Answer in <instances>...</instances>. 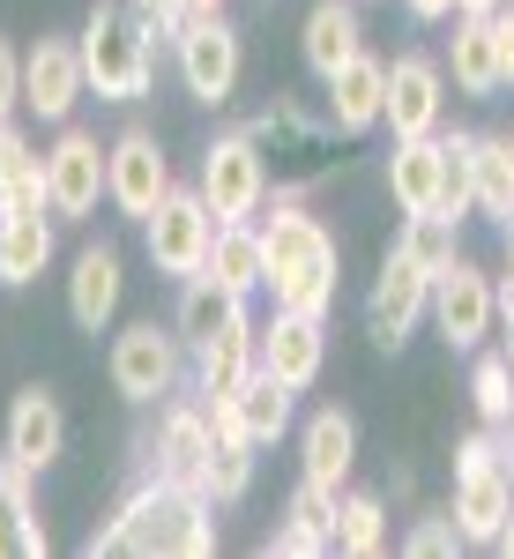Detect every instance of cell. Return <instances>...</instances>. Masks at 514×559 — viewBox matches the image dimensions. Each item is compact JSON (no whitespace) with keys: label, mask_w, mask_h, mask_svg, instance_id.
<instances>
[{"label":"cell","mask_w":514,"mask_h":559,"mask_svg":"<svg viewBox=\"0 0 514 559\" xmlns=\"http://www.w3.org/2000/svg\"><path fill=\"white\" fill-rule=\"evenodd\" d=\"M477 216L514 224V157H507V134H477Z\"/></svg>","instance_id":"obj_34"},{"label":"cell","mask_w":514,"mask_h":559,"mask_svg":"<svg viewBox=\"0 0 514 559\" xmlns=\"http://www.w3.org/2000/svg\"><path fill=\"white\" fill-rule=\"evenodd\" d=\"M89 552H128V559H210L216 552V500H202L194 485L150 477L120 500V515L89 537Z\"/></svg>","instance_id":"obj_1"},{"label":"cell","mask_w":514,"mask_h":559,"mask_svg":"<svg viewBox=\"0 0 514 559\" xmlns=\"http://www.w3.org/2000/svg\"><path fill=\"white\" fill-rule=\"evenodd\" d=\"M381 112H387V60L350 52L336 75H328V128L366 134V128H381Z\"/></svg>","instance_id":"obj_18"},{"label":"cell","mask_w":514,"mask_h":559,"mask_svg":"<svg viewBox=\"0 0 514 559\" xmlns=\"http://www.w3.org/2000/svg\"><path fill=\"white\" fill-rule=\"evenodd\" d=\"M239 313H247V299H231L210 269H202V276H187V284H179V313H171V329H179V344H187V350H202L216 329H231Z\"/></svg>","instance_id":"obj_25"},{"label":"cell","mask_w":514,"mask_h":559,"mask_svg":"<svg viewBox=\"0 0 514 559\" xmlns=\"http://www.w3.org/2000/svg\"><path fill=\"white\" fill-rule=\"evenodd\" d=\"M500 552H507V559H514V522H507V530H500Z\"/></svg>","instance_id":"obj_45"},{"label":"cell","mask_w":514,"mask_h":559,"mask_svg":"<svg viewBox=\"0 0 514 559\" xmlns=\"http://www.w3.org/2000/svg\"><path fill=\"white\" fill-rule=\"evenodd\" d=\"M261 261H268V299L291 313H328L336 299V231L321 216H306L299 202L261 224Z\"/></svg>","instance_id":"obj_2"},{"label":"cell","mask_w":514,"mask_h":559,"mask_svg":"<svg viewBox=\"0 0 514 559\" xmlns=\"http://www.w3.org/2000/svg\"><path fill=\"white\" fill-rule=\"evenodd\" d=\"M83 90H89V83H83V45L38 38V52L23 60V105H31L38 120H68Z\"/></svg>","instance_id":"obj_17"},{"label":"cell","mask_w":514,"mask_h":559,"mask_svg":"<svg viewBox=\"0 0 514 559\" xmlns=\"http://www.w3.org/2000/svg\"><path fill=\"white\" fill-rule=\"evenodd\" d=\"M500 321H507V344H514V276L500 284Z\"/></svg>","instance_id":"obj_42"},{"label":"cell","mask_w":514,"mask_h":559,"mask_svg":"<svg viewBox=\"0 0 514 559\" xmlns=\"http://www.w3.org/2000/svg\"><path fill=\"white\" fill-rule=\"evenodd\" d=\"M477 210V134H440V216L463 224Z\"/></svg>","instance_id":"obj_32"},{"label":"cell","mask_w":514,"mask_h":559,"mask_svg":"<svg viewBox=\"0 0 514 559\" xmlns=\"http://www.w3.org/2000/svg\"><path fill=\"white\" fill-rule=\"evenodd\" d=\"M187 15H224V0H179Z\"/></svg>","instance_id":"obj_44"},{"label":"cell","mask_w":514,"mask_h":559,"mask_svg":"<svg viewBox=\"0 0 514 559\" xmlns=\"http://www.w3.org/2000/svg\"><path fill=\"white\" fill-rule=\"evenodd\" d=\"M291 395L299 388H284L276 373H247V381L231 388V403H239V426H247V440L254 448H268V440H284V426H291Z\"/></svg>","instance_id":"obj_30"},{"label":"cell","mask_w":514,"mask_h":559,"mask_svg":"<svg viewBox=\"0 0 514 559\" xmlns=\"http://www.w3.org/2000/svg\"><path fill=\"white\" fill-rule=\"evenodd\" d=\"M45 179H52V210L60 216H89L105 202V150H97V134L68 128L45 150Z\"/></svg>","instance_id":"obj_15"},{"label":"cell","mask_w":514,"mask_h":559,"mask_svg":"<svg viewBox=\"0 0 514 559\" xmlns=\"http://www.w3.org/2000/svg\"><path fill=\"white\" fill-rule=\"evenodd\" d=\"M210 276L224 284V292H231V299H254V292H268V261H261V224H216Z\"/></svg>","instance_id":"obj_26"},{"label":"cell","mask_w":514,"mask_h":559,"mask_svg":"<svg viewBox=\"0 0 514 559\" xmlns=\"http://www.w3.org/2000/svg\"><path fill=\"white\" fill-rule=\"evenodd\" d=\"M336 552L343 559L387 552V508L373 500V492H343V500H336Z\"/></svg>","instance_id":"obj_33"},{"label":"cell","mask_w":514,"mask_h":559,"mask_svg":"<svg viewBox=\"0 0 514 559\" xmlns=\"http://www.w3.org/2000/svg\"><path fill=\"white\" fill-rule=\"evenodd\" d=\"M410 15L418 23H440V15H455V0H410Z\"/></svg>","instance_id":"obj_41"},{"label":"cell","mask_w":514,"mask_h":559,"mask_svg":"<svg viewBox=\"0 0 514 559\" xmlns=\"http://www.w3.org/2000/svg\"><path fill=\"white\" fill-rule=\"evenodd\" d=\"M470 403H477L485 426H507V418H514V366H507V350H485V358H477Z\"/></svg>","instance_id":"obj_35"},{"label":"cell","mask_w":514,"mask_h":559,"mask_svg":"<svg viewBox=\"0 0 514 559\" xmlns=\"http://www.w3.org/2000/svg\"><path fill=\"white\" fill-rule=\"evenodd\" d=\"M432 321H440V336L447 350H477L492 336V321H500V284L477 269V261H447L440 276H432Z\"/></svg>","instance_id":"obj_7"},{"label":"cell","mask_w":514,"mask_h":559,"mask_svg":"<svg viewBox=\"0 0 514 559\" xmlns=\"http://www.w3.org/2000/svg\"><path fill=\"white\" fill-rule=\"evenodd\" d=\"M45 552V522L31 500V471L0 463V559H38Z\"/></svg>","instance_id":"obj_28"},{"label":"cell","mask_w":514,"mask_h":559,"mask_svg":"<svg viewBox=\"0 0 514 559\" xmlns=\"http://www.w3.org/2000/svg\"><path fill=\"white\" fill-rule=\"evenodd\" d=\"M254 366H261V329L239 313L231 329H216L210 344L194 350V388H202V395H231Z\"/></svg>","instance_id":"obj_23"},{"label":"cell","mask_w":514,"mask_h":559,"mask_svg":"<svg viewBox=\"0 0 514 559\" xmlns=\"http://www.w3.org/2000/svg\"><path fill=\"white\" fill-rule=\"evenodd\" d=\"M202 202L216 210V224H254L268 202V157L254 150V134H216L202 150Z\"/></svg>","instance_id":"obj_6"},{"label":"cell","mask_w":514,"mask_h":559,"mask_svg":"<svg viewBox=\"0 0 514 559\" xmlns=\"http://www.w3.org/2000/svg\"><path fill=\"white\" fill-rule=\"evenodd\" d=\"M350 471H358V418L328 403V411L306 418V485H321V492H336V500H343Z\"/></svg>","instance_id":"obj_20"},{"label":"cell","mask_w":514,"mask_h":559,"mask_svg":"<svg viewBox=\"0 0 514 559\" xmlns=\"http://www.w3.org/2000/svg\"><path fill=\"white\" fill-rule=\"evenodd\" d=\"M31 173H45V157L23 142L15 120H0V187H15V179H31Z\"/></svg>","instance_id":"obj_38"},{"label":"cell","mask_w":514,"mask_h":559,"mask_svg":"<svg viewBox=\"0 0 514 559\" xmlns=\"http://www.w3.org/2000/svg\"><path fill=\"white\" fill-rule=\"evenodd\" d=\"M507 276H514V224H507Z\"/></svg>","instance_id":"obj_46"},{"label":"cell","mask_w":514,"mask_h":559,"mask_svg":"<svg viewBox=\"0 0 514 559\" xmlns=\"http://www.w3.org/2000/svg\"><path fill=\"white\" fill-rule=\"evenodd\" d=\"M507 366H514V344H507Z\"/></svg>","instance_id":"obj_48"},{"label":"cell","mask_w":514,"mask_h":559,"mask_svg":"<svg viewBox=\"0 0 514 559\" xmlns=\"http://www.w3.org/2000/svg\"><path fill=\"white\" fill-rule=\"evenodd\" d=\"M247 134H254V150L268 157V179H328V134L306 120L291 97H276L261 120H247Z\"/></svg>","instance_id":"obj_12"},{"label":"cell","mask_w":514,"mask_h":559,"mask_svg":"<svg viewBox=\"0 0 514 559\" xmlns=\"http://www.w3.org/2000/svg\"><path fill=\"white\" fill-rule=\"evenodd\" d=\"M492 45H500V75L514 83V0H500V8H492Z\"/></svg>","instance_id":"obj_40"},{"label":"cell","mask_w":514,"mask_h":559,"mask_svg":"<svg viewBox=\"0 0 514 559\" xmlns=\"http://www.w3.org/2000/svg\"><path fill=\"white\" fill-rule=\"evenodd\" d=\"M52 261V216H0V284L23 292Z\"/></svg>","instance_id":"obj_29"},{"label":"cell","mask_w":514,"mask_h":559,"mask_svg":"<svg viewBox=\"0 0 514 559\" xmlns=\"http://www.w3.org/2000/svg\"><path fill=\"white\" fill-rule=\"evenodd\" d=\"M299 45H306V68L328 83L350 52H366V23H358L350 0H313V8H306V38Z\"/></svg>","instance_id":"obj_22"},{"label":"cell","mask_w":514,"mask_h":559,"mask_svg":"<svg viewBox=\"0 0 514 559\" xmlns=\"http://www.w3.org/2000/svg\"><path fill=\"white\" fill-rule=\"evenodd\" d=\"M395 247L440 276V269L455 261V224H447V216H403V239H395Z\"/></svg>","instance_id":"obj_36"},{"label":"cell","mask_w":514,"mask_h":559,"mask_svg":"<svg viewBox=\"0 0 514 559\" xmlns=\"http://www.w3.org/2000/svg\"><path fill=\"white\" fill-rule=\"evenodd\" d=\"M171 45H179V83H187V97H202V105H224V97L239 90V68H247V52H239V31H231L224 15H187Z\"/></svg>","instance_id":"obj_8"},{"label":"cell","mask_w":514,"mask_h":559,"mask_svg":"<svg viewBox=\"0 0 514 559\" xmlns=\"http://www.w3.org/2000/svg\"><path fill=\"white\" fill-rule=\"evenodd\" d=\"M387 194L403 216H440V134H403L387 150Z\"/></svg>","instance_id":"obj_21"},{"label":"cell","mask_w":514,"mask_h":559,"mask_svg":"<svg viewBox=\"0 0 514 559\" xmlns=\"http://www.w3.org/2000/svg\"><path fill=\"white\" fill-rule=\"evenodd\" d=\"M179 329H157V321H134L128 336H112V388L128 395V403H157L179 388Z\"/></svg>","instance_id":"obj_10"},{"label":"cell","mask_w":514,"mask_h":559,"mask_svg":"<svg viewBox=\"0 0 514 559\" xmlns=\"http://www.w3.org/2000/svg\"><path fill=\"white\" fill-rule=\"evenodd\" d=\"M210 448H216L210 403H171L165 426H157V477L194 485V492H202V463H210Z\"/></svg>","instance_id":"obj_19"},{"label":"cell","mask_w":514,"mask_h":559,"mask_svg":"<svg viewBox=\"0 0 514 559\" xmlns=\"http://www.w3.org/2000/svg\"><path fill=\"white\" fill-rule=\"evenodd\" d=\"M447 515L463 522V545H500V530L514 522V463L500 455L492 426L455 448V508Z\"/></svg>","instance_id":"obj_4"},{"label":"cell","mask_w":514,"mask_h":559,"mask_svg":"<svg viewBox=\"0 0 514 559\" xmlns=\"http://www.w3.org/2000/svg\"><path fill=\"white\" fill-rule=\"evenodd\" d=\"M507 426H514V418H507Z\"/></svg>","instance_id":"obj_49"},{"label":"cell","mask_w":514,"mask_h":559,"mask_svg":"<svg viewBox=\"0 0 514 559\" xmlns=\"http://www.w3.org/2000/svg\"><path fill=\"white\" fill-rule=\"evenodd\" d=\"M507 157H514V134H507Z\"/></svg>","instance_id":"obj_47"},{"label":"cell","mask_w":514,"mask_h":559,"mask_svg":"<svg viewBox=\"0 0 514 559\" xmlns=\"http://www.w3.org/2000/svg\"><path fill=\"white\" fill-rule=\"evenodd\" d=\"M75 45H83V83L97 90V97H112V105L150 97V83H157V31H150L142 15L89 8V31Z\"/></svg>","instance_id":"obj_3"},{"label":"cell","mask_w":514,"mask_h":559,"mask_svg":"<svg viewBox=\"0 0 514 559\" xmlns=\"http://www.w3.org/2000/svg\"><path fill=\"white\" fill-rule=\"evenodd\" d=\"M105 194L120 202V216L150 224V210L171 194V165H165V142L150 128H128L112 150H105Z\"/></svg>","instance_id":"obj_11"},{"label":"cell","mask_w":514,"mask_h":559,"mask_svg":"<svg viewBox=\"0 0 514 559\" xmlns=\"http://www.w3.org/2000/svg\"><path fill=\"white\" fill-rule=\"evenodd\" d=\"M60 448H68V418H60L52 388H23V395L8 403V448H0V455L38 477V471L60 463Z\"/></svg>","instance_id":"obj_16"},{"label":"cell","mask_w":514,"mask_h":559,"mask_svg":"<svg viewBox=\"0 0 514 559\" xmlns=\"http://www.w3.org/2000/svg\"><path fill=\"white\" fill-rule=\"evenodd\" d=\"M447 68H455V83L470 90V97H492V90H507V75H500V45H492V15H455Z\"/></svg>","instance_id":"obj_27"},{"label":"cell","mask_w":514,"mask_h":559,"mask_svg":"<svg viewBox=\"0 0 514 559\" xmlns=\"http://www.w3.org/2000/svg\"><path fill=\"white\" fill-rule=\"evenodd\" d=\"M150 261H157V276L171 284H187V276H202L210 269V247H216V210L202 202V187H171L165 202L150 210Z\"/></svg>","instance_id":"obj_5"},{"label":"cell","mask_w":514,"mask_h":559,"mask_svg":"<svg viewBox=\"0 0 514 559\" xmlns=\"http://www.w3.org/2000/svg\"><path fill=\"white\" fill-rule=\"evenodd\" d=\"M500 0H455V15H492Z\"/></svg>","instance_id":"obj_43"},{"label":"cell","mask_w":514,"mask_h":559,"mask_svg":"<svg viewBox=\"0 0 514 559\" xmlns=\"http://www.w3.org/2000/svg\"><path fill=\"white\" fill-rule=\"evenodd\" d=\"M247 485H254V440L247 432H216L210 463H202V500L231 508V500H247Z\"/></svg>","instance_id":"obj_31"},{"label":"cell","mask_w":514,"mask_h":559,"mask_svg":"<svg viewBox=\"0 0 514 559\" xmlns=\"http://www.w3.org/2000/svg\"><path fill=\"white\" fill-rule=\"evenodd\" d=\"M440 112H447V68L426 60V52H403V60H387V128L395 142L403 134H440Z\"/></svg>","instance_id":"obj_14"},{"label":"cell","mask_w":514,"mask_h":559,"mask_svg":"<svg viewBox=\"0 0 514 559\" xmlns=\"http://www.w3.org/2000/svg\"><path fill=\"white\" fill-rule=\"evenodd\" d=\"M403 552L410 559H440V552H463V522L455 515H426L410 537H403Z\"/></svg>","instance_id":"obj_37"},{"label":"cell","mask_w":514,"mask_h":559,"mask_svg":"<svg viewBox=\"0 0 514 559\" xmlns=\"http://www.w3.org/2000/svg\"><path fill=\"white\" fill-rule=\"evenodd\" d=\"M15 105H23V52L0 38V120H15Z\"/></svg>","instance_id":"obj_39"},{"label":"cell","mask_w":514,"mask_h":559,"mask_svg":"<svg viewBox=\"0 0 514 559\" xmlns=\"http://www.w3.org/2000/svg\"><path fill=\"white\" fill-rule=\"evenodd\" d=\"M321 366H328V329H321V313H291V306H276L268 321H261V373H276L284 388H313L321 381Z\"/></svg>","instance_id":"obj_13"},{"label":"cell","mask_w":514,"mask_h":559,"mask_svg":"<svg viewBox=\"0 0 514 559\" xmlns=\"http://www.w3.org/2000/svg\"><path fill=\"white\" fill-rule=\"evenodd\" d=\"M68 313H75V329H89V336L120 313V254H112V247H83V254H75Z\"/></svg>","instance_id":"obj_24"},{"label":"cell","mask_w":514,"mask_h":559,"mask_svg":"<svg viewBox=\"0 0 514 559\" xmlns=\"http://www.w3.org/2000/svg\"><path fill=\"white\" fill-rule=\"evenodd\" d=\"M418 313H432V269L410 261L403 247H387L381 276H373V299H366V336L381 350H403V336L418 329Z\"/></svg>","instance_id":"obj_9"}]
</instances>
